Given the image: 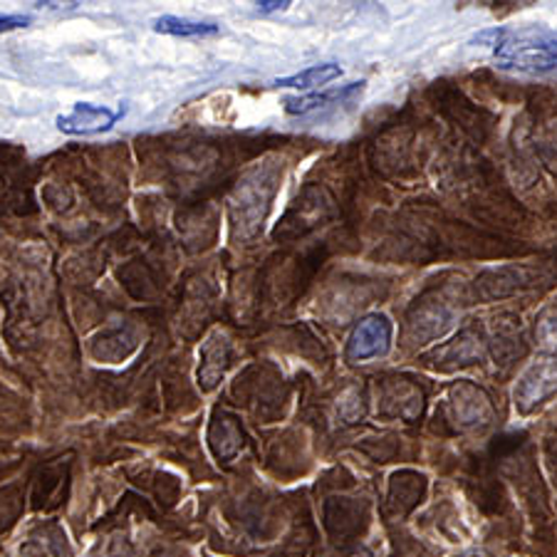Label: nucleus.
Listing matches in <instances>:
<instances>
[{"instance_id": "1", "label": "nucleus", "mask_w": 557, "mask_h": 557, "mask_svg": "<svg viewBox=\"0 0 557 557\" xmlns=\"http://www.w3.org/2000/svg\"><path fill=\"white\" fill-rule=\"evenodd\" d=\"M496 38V65L520 75H550L557 72V33L543 28H525L518 33L493 30Z\"/></svg>"}, {"instance_id": "2", "label": "nucleus", "mask_w": 557, "mask_h": 557, "mask_svg": "<svg viewBox=\"0 0 557 557\" xmlns=\"http://www.w3.org/2000/svg\"><path fill=\"white\" fill-rule=\"evenodd\" d=\"M557 392V362L553 359H543L530 367V370L520 376L516 386V407L528 414L535 407H541L545 399H550Z\"/></svg>"}, {"instance_id": "3", "label": "nucleus", "mask_w": 557, "mask_h": 557, "mask_svg": "<svg viewBox=\"0 0 557 557\" xmlns=\"http://www.w3.org/2000/svg\"><path fill=\"white\" fill-rule=\"evenodd\" d=\"M392 343V322L386 314H370L355 327L352 337H349L347 345V357L349 359H372L386 355Z\"/></svg>"}, {"instance_id": "4", "label": "nucleus", "mask_w": 557, "mask_h": 557, "mask_svg": "<svg viewBox=\"0 0 557 557\" xmlns=\"http://www.w3.org/2000/svg\"><path fill=\"white\" fill-rule=\"evenodd\" d=\"M122 110H110V107H97L89 102L75 104L70 114H60L55 124L62 134H75V137H87V134L110 132L116 122L122 120Z\"/></svg>"}, {"instance_id": "5", "label": "nucleus", "mask_w": 557, "mask_h": 557, "mask_svg": "<svg viewBox=\"0 0 557 557\" xmlns=\"http://www.w3.org/2000/svg\"><path fill=\"white\" fill-rule=\"evenodd\" d=\"M456 419L461 421L463 426L486 424L491 419V404L486 399V394L475 389L471 384H463L456 394Z\"/></svg>"}, {"instance_id": "6", "label": "nucleus", "mask_w": 557, "mask_h": 557, "mask_svg": "<svg viewBox=\"0 0 557 557\" xmlns=\"http://www.w3.org/2000/svg\"><path fill=\"white\" fill-rule=\"evenodd\" d=\"M364 83H352L343 89H335V92H314L308 97H287L285 100V112L287 114H310L314 110H322L332 102H345L349 97H355L357 92H362Z\"/></svg>"}, {"instance_id": "7", "label": "nucleus", "mask_w": 557, "mask_h": 557, "mask_svg": "<svg viewBox=\"0 0 557 557\" xmlns=\"http://www.w3.org/2000/svg\"><path fill=\"white\" fill-rule=\"evenodd\" d=\"M154 30L161 35H174V38H211V35H219V25L191 21V17L161 15L154 21Z\"/></svg>"}, {"instance_id": "8", "label": "nucleus", "mask_w": 557, "mask_h": 557, "mask_svg": "<svg viewBox=\"0 0 557 557\" xmlns=\"http://www.w3.org/2000/svg\"><path fill=\"white\" fill-rule=\"evenodd\" d=\"M343 77V67L335 62H325V65H314L298 72V75L275 79V87H293V89H312L332 83V79Z\"/></svg>"}, {"instance_id": "9", "label": "nucleus", "mask_w": 557, "mask_h": 557, "mask_svg": "<svg viewBox=\"0 0 557 557\" xmlns=\"http://www.w3.org/2000/svg\"><path fill=\"white\" fill-rule=\"evenodd\" d=\"M537 343L547 349H557V312H545L537 322Z\"/></svg>"}, {"instance_id": "10", "label": "nucleus", "mask_w": 557, "mask_h": 557, "mask_svg": "<svg viewBox=\"0 0 557 557\" xmlns=\"http://www.w3.org/2000/svg\"><path fill=\"white\" fill-rule=\"evenodd\" d=\"M33 23L30 15H0V33H11V30H23Z\"/></svg>"}, {"instance_id": "11", "label": "nucleus", "mask_w": 557, "mask_h": 557, "mask_svg": "<svg viewBox=\"0 0 557 557\" xmlns=\"http://www.w3.org/2000/svg\"><path fill=\"white\" fill-rule=\"evenodd\" d=\"M287 5H290L287 0H263V3H258V11L260 13H277V11H285Z\"/></svg>"}]
</instances>
